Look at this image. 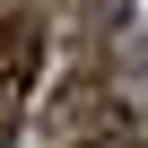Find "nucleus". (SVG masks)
Here are the masks:
<instances>
[{"label": "nucleus", "mask_w": 148, "mask_h": 148, "mask_svg": "<svg viewBox=\"0 0 148 148\" xmlns=\"http://www.w3.org/2000/svg\"><path fill=\"white\" fill-rule=\"evenodd\" d=\"M18 105H26V87L9 79V70H0V139H9V131H18Z\"/></svg>", "instance_id": "obj_3"}, {"label": "nucleus", "mask_w": 148, "mask_h": 148, "mask_svg": "<svg viewBox=\"0 0 148 148\" xmlns=\"http://www.w3.org/2000/svg\"><path fill=\"white\" fill-rule=\"evenodd\" d=\"M52 131H70V139L113 131V87H105V79H61V87H52Z\"/></svg>", "instance_id": "obj_1"}, {"label": "nucleus", "mask_w": 148, "mask_h": 148, "mask_svg": "<svg viewBox=\"0 0 148 148\" xmlns=\"http://www.w3.org/2000/svg\"><path fill=\"white\" fill-rule=\"evenodd\" d=\"M0 70L18 87H35V70H44V18L35 9H0Z\"/></svg>", "instance_id": "obj_2"}]
</instances>
